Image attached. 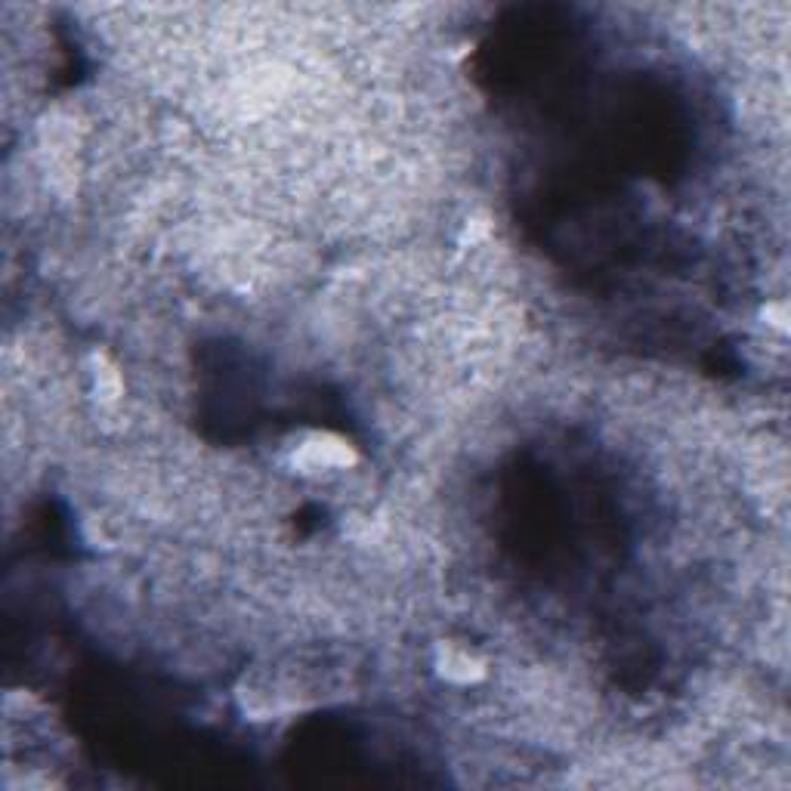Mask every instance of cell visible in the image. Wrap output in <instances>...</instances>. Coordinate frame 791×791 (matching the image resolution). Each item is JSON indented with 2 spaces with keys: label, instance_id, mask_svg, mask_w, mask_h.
Returning a JSON list of instances; mask_svg holds the SVG:
<instances>
[{
  "label": "cell",
  "instance_id": "cell-1",
  "mask_svg": "<svg viewBox=\"0 0 791 791\" xmlns=\"http://www.w3.org/2000/svg\"><path fill=\"white\" fill-rule=\"evenodd\" d=\"M291 464L297 473H328V470H347L356 464V452L347 439L334 433H309L291 455Z\"/></svg>",
  "mask_w": 791,
  "mask_h": 791
},
{
  "label": "cell",
  "instance_id": "cell-2",
  "mask_svg": "<svg viewBox=\"0 0 791 791\" xmlns=\"http://www.w3.org/2000/svg\"><path fill=\"white\" fill-rule=\"evenodd\" d=\"M433 668H436L439 680L455 683V686H470V683H479L486 677V662L479 659L473 649H467L461 643H452V640L436 643Z\"/></svg>",
  "mask_w": 791,
  "mask_h": 791
},
{
  "label": "cell",
  "instance_id": "cell-3",
  "mask_svg": "<svg viewBox=\"0 0 791 791\" xmlns=\"http://www.w3.org/2000/svg\"><path fill=\"white\" fill-rule=\"evenodd\" d=\"M90 381H93V393L99 402L112 405L121 393H124V381L118 365L106 356V353H93L90 356Z\"/></svg>",
  "mask_w": 791,
  "mask_h": 791
},
{
  "label": "cell",
  "instance_id": "cell-4",
  "mask_svg": "<svg viewBox=\"0 0 791 791\" xmlns=\"http://www.w3.org/2000/svg\"><path fill=\"white\" fill-rule=\"evenodd\" d=\"M238 708H242V714L248 720H272L275 714H279V705H275V696L269 690H263V686L245 680L242 686H238Z\"/></svg>",
  "mask_w": 791,
  "mask_h": 791
},
{
  "label": "cell",
  "instance_id": "cell-5",
  "mask_svg": "<svg viewBox=\"0 0 791 791\" xmlns=\"http://www.w3.org/2000/svg\"><path fill=\"white\" fill-rule=\"evenodd\" d=\"M761 316H764V322H767L773 331H779V334H788L791 313H788V303H785V300H770V303L761 309Z\"/></svg>",
  "mask_w": 791,
  "mask_h": 791
},
{
  "label": "cell",
  "instance_id": "cell-6",
  "mask_svg": "<svg viewBox=\"0 0 791 791\" xmlns=\"http://www.w3.org/2000/svg\"><path fill=\"white\" fill-rule=\"evenodd\" d=\"M374 523L371 517H362V513H350L347 520H343V535H347L350 541H371L374 538Z\"/></svg>",
  "mask_w": 791,
  "mask_h": 791
}]
</instances>
